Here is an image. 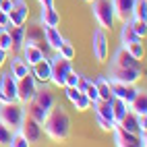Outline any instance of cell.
I'll return each mask as SVG.
<instances>
[{
    "mask_svg": "<svg viewBox=\"0 0 147 147\" xmlns=\"http://www.w3.org/2000/svg\"><path fill=\"white\" fill-rule=\"evenodd\" d=\"M71 116L62 106L54 104V108L50 110V114L46 116V120L42 124V129L46 133V137H50L52 141H66L71 137Z\"/></svg>",
    "mask_w": 147,
    "mask_h": 147,
    "instance_id": "cell-1",
    "label": "cell"
},
{
    "mask_svg": "<svg viewBox=\"0 0 147 147\" xmlns=\"http://www.w3.org/2000/svg\"><path fill=\"white\" fill-rule=\"evenodd\" d=\"M25 104L21 102H6L0 104V122H4L11 131L21 129V124L25 120Z\"/></svg>",
    "mask_w": 147,
    "mask_h": 147,
    "instance_id": "cell-2",
    "label": "cell"
},
{
    "mask_svg": "<svg viewBox=\"0 0 147 147\" xmlns=\"http://www.w3.org/2000/svg\"><path fill=\"white\" fill-rule=\"evenodd\" d=\"M91 15L95 19L97 27H102L104 31H110L114 27V11H112V2L110 0H93L91 2Z\"/></svg>",
    "mask_w": 147,
    "mask_h": 147,
    "instance_id": "cell-3",
    "label": "cell"
},
{
    "mask_svg": "<svg viewBox=\"0 0 147 147\" xmlns=\"http://www.w3.org/2000/svg\"><path fill=\"white\" fill-rule=\"evenodd\" d=\"M141 68H133V66H114L110 64L108 68V79L116 81V83H126V85H137L141 79Z\"/></svg>",
    "mask_w": 147,
    "mask_h": 147,
    "instance_id": "cell-4",
    "label": "cell"
},
{
    "mask_svg": "<svg viewBox=\"0 0 147 147\" xmlns=\"http://www.w3.org/2000/svg\"><path fill=\"white\" fill-rule=\"evenodd\" d=\"M50 64H52V75H50V83L54 87H64V77L66 73L73 68V60H66V58H62L60 54L56 52V56L50 58Z\"/></svg>",
    "mask_w": 147,
    "mask_h": 147,
    "instance_id": "cell-5",
    "label": "cell"
},
{
    "mask_svg": "<svg viewBox=\"0 0 147 147\" xmlns=\"http://www.w3.org/2000/svg\"><path fill=\"white\" fill-rule=\"evenodd\" d=\"M37 89H40V83L35 81V77L31 75V71H29L25 77L17 79V102L27 104V102L35 95Z\"/></svg>",
    "mask_w": 147,
    "mask_h": 147,
    "instance_id": "cell-6",
    "label": "cell"
},
{
    "mask_svg": "<svg viewBox=\"0 0 147 147\" xmlns=\"http://www.w3.org/2000/svg\"><path fill=\"white\" fill-rule=\"evenodd\" d=\"M91 52H93V58L97 62H106L108 60V54H110V46H108V35L102 27H97L93 31V37H91Z\"/></svg>",
    "mask_w": 147,
    "mask_h": 147,
    "instance_id": "cell-7",
    "label": "cell"
},
{
    "mask_svg": "<svg viewBox=\"0 0 147 147\" xmlns=\"http://www.w3.org/2000/svg\"><path fill=\"white\" fill-rule=\"evenodd\" d=\"M29 19V6L25 0H13V6L8 11V23L13 27H21Z\"/></svg>",
    "mask_w": 147,
    "mask_h": 147,
    "instance_id": "cell-8",
    "label": "cell"
},
{
    "mask_svg": "<svg viewBox=\"0 0 147 147\" xmlns=\"http://www.w3.org/2000/svg\"><path fill=\"white\" fill-rule=\"evenodd\" d=\"M21 133L27 137V141L29 145H33V143H40L42 141V137H44V129H42V124L33 120L29 114H25V120L21 124Z\"/></svg>",
    "mask_w": 147,
    "mask_h": 147,
    "instance_id": "cell-9",
    "label": "cell"
},
{
    "mask_svg": "<svg viewBox=\"0 0 147 147\" xmlns=\"http://www.w3.org/2000/svg\"><path fill=\"white\" fill-rule=\"evenodd\" d=\"M110 89H112V97H118V100L131 104L133 97L137 95V91H139V87H137V85H126V83L110 81Z\"/></svg>",
    "mask_w": 147,
    "mask_h": 147,
    "instance_id": "cell-10",
    "label": "cell"
},
{
    "mask_svg": "<svg viewBox=\"0 0 147 147\" xmlns=\"http://www.w3.org/2000/svg\"><path fill=\"white\" fill-rule=\"evenodd\" d=\"M31 75L35 77V81L40 85H48L50 83V75H52V64H50V58H42L40 62H35L31 66Z\"/></svg>",
    "mask_w": 147,
    "mask_h": 147,
    "instance_id": "cell-11",
    "label": "cell"
},
{
    "mask_svg": "<svg viewBox=\"0 0 147 147\" xmlns=\"http://www.w3.org/2000/svg\"><path fill=\"white\" fill-rule=\"evenodd\" d=\"M112 133H114V145L116 147H133V145L139 147V137H137L135 133L124 131L122 126H118V124H114Z\"/></svg>",
    "mask_w": 147,
    "mask_h": 147,
    "instance_id": "cell-12",
    "label": "cell"
},
{
    "mask_svg": "<svg viewBox=\"0 0 147 147\" xmlns=\"http://www.w3.org/2000/svg\"><path fill=\"white\" fill-rule=\"evenodd\" d=\"M110 64H114V66H133V68H141V60L133 58L124 46H120L118 50L114 52V56H112V62H110Z\"/></svg>",
    "mask_w": 147,
    "mask_h": 147,
    "instance_id": "cell-13",
    "label": "cell"
},
{
    "mask_svg": "<svg viewBox=\"0 0 147 147\" xmlns=\"http://www.w3.org/2000/svg\"><path fill=\"white\" fill-rule=\"evenodd\" d=\"M110 2H112L114 19H118V21H129V19H131V13H133L135 0H110Z\"/></svg>",
    "mask_w": 147,
    "mask_h": 147,
    "instance_id": "cell-14",
    "label": "cell"
},
{
    "mask_svg": "<svg viewBox=\"0 0 147 147\" xmlns=\"http://www.w3.org/2000/svg\"><path fill=\"white\" fill-rule=\"evenodd\" d=\"M0 91H2L11 102H17V79L11 75V71L0 75Z\"/></svg>",
    "mask_w": 147,
    "mask_h": 147,
    "instance_id": "cell-15",
    "label": "cell"
},
{
    "mask_svg": "<svg viewBox=\"0 0 147 147\" xmlns=\"http://www.w3.org/2000/svg\"><path fill=\"white\" fill-rule=\"evenodd\" d=\"M19 54L23 56V60H25L29 66H33L35 62H40L42 58L46 56V54H44V48L35 46V44H25V46H23V50L19 52Z\"/></svg>",
    "mask_w": 147,
    "mask_h": 147,
    "instance_id": "cell-16",
    "label": "cell"
},
{
    "mask_svg": "<svg viewBox=\"0 0 147 147\" xmlns=\"http://www.w3.org/2000/svg\"><path fill=\"white\" fill-rule=\"evenodd\" d=\"M44 42L52 52H58V48L62 46L64 37H62L60 31H58V27H44Z\"/></svg>",
    "mask_w": 147,
    "mask_h": 147,
    "instance_id": "cell-17",
    "label": "cell"
},
{
    "mask_svg": "<svg viewBox=\"0 0 147 147\" xmlns=\"http://www.w3.org/2000/svg\"><path fill=\"white\" fill-rule=\"evenodd\" d=\"M40 23L44 27H58V25H60V13L56 11V6H42Z\"/></svg>",
    "mask_w": 147,
    "mask_h": 147,
    "instance_id": "cell-18",
    "label": "cell"
},
{
    "mask_svg": "<svg viewBox=\"0 0 147 147\" xmlns=\"http://www.w3.org/2000/svg\"><path fill=\"white\" fill-rule=\"evenodd\" d=\"M25 44H35V46H40L46 44L44 42V25L42 23H33V25H29L25 29Z\"/></svg>",
    "mask_w": 147,
    "mask_h": 147,
    "instance_id": "cell-19",
    "label": "cell"
},
{
    "mask_svg": "<svg viewBox=\"0 0 147 147\" xmlns=\"http://www.w3.org/2000/svg\"><path fill=\"white\" fill-rule=\"evenodd\" d=\"M29 71H31V66H29L21 54H17L11 58V75L15 77V79H21V77H25Z\"/></svg>",
    "mask_w": 147,
    "mask_h": 147,
    "instance_id": "cell-20",
    "label": "cell"
},
{
    "mask_svg": "<svg viewBox=\"0 0 147 147\" xmlns=\"http://www.w3.org/2000/svg\"><path fill=\"white\" fill-rule=\"evenodd\" d=\"M8 31H11V44H13L11 50L15 54H19L23 50V46H25V27L23 25L21 27H11Z\"/></svg>",
    "mask_w": 147,
    "mask_h": 147,
    "instance_id": "cell-21",
    "label": "cell"
},
{
    "mask_svg": "<svg viewBox=\"0 0 147 147\" xmlns=\"http://www.w3.org/2000/svg\"><path fill=\"white\" fill-rule=\"evenodd\" d=\"M129 110L135 112V114H147V95H145V89L137 91V95L133 97V102L129 104Z\"/></svg>",
    "mask_w": 147,
    "mask_h": 147,
    "instance_id": "cell-22",
    "label": "cell"
},
{
    "mask_svg": "<svg viewBox=\"0 0 147 147\" xmlns=\"http://www.w3.org/2000/svg\"><path fill=\"white\" fill-rule=\"evenodd\" d=\"M141 37L133 31V27L129 21H122V29H120V46H129L133 42H139Z\"/></svg>",
    "mask_w": 147,
    "mask_h": 147,
    "instance_id": "cell-23",
    "label": "cell"
},
{
    "mask_svg": "<svg viewBox=\"0 0 147 147\" xmlns=\"http://www.w3.org/2000/svg\"><path fill=\"white\" fill-rule=\"evenodd\" d=\"M95 87L100 100H112V89H110V79L108 77H95Z\"/></svg>",
    "mask_w": 147,
    "mask_h": 147,
    "instance_id": "cell-24",
    "label": "cell"
},
{
    "mask_svg": "<svg viewBox=\"0 0 147 147\" xmlns=\"http://www.w3.org/2000/svg\"><path fill=\"white\" fill-rule=\"evenodd\" d=\"M116 124L122 126V129H124V131H129V133H135V135L141 131V129H139V124H137V114L131 112V110L126 112V114L122 116V120H120V122H116Z\"/></svg>",
    "mask_w": 147,
    "mask_h": 147,
    "instance_id": "cell-25",
    "label": "cell"
},
{
    "mask_svg": "<svg viewBox=\"0 0 147 147\" xmlns=\"http://www.w3.org/2000/svg\"><path fill=\"white\" fill-rule=\"evenodd\" d=\"M110 104H112V112H114V122H120L122 116L129 112V104L122 102V100H118V97H112Z\"/></svg>",
    "mask_w": 147,
    "mask_h": 147,
    "instance_id": "cell-26",
    "label": "cell"
},
{
    "mask_svg": "<svg viewBox=\"0 0 147 147\" xmlns=\"http://www.w3.org/2000/svg\"><path fill=\"white\" fill-rule=\"evenodd\" d=\"M131 17L133 19H141V21H147V0H135Z\"/></svg>",
    "mask_w": 147,
    "mask_h": 147,
    "instance_id": "cell-27",
    "label": "cell"
},
{
    "mask_svg": "<svg viewBox=\"0 0 147 147\" xmlns=\"http://www.w3.org/2000/svg\"><path fill=\"white\" fill-rule=\"evenodd\" d=\"M124 48L129 50V54H131L133 58H137V60H143V54H145V48H143V40H139V42H133V44L124 46Z\"/></svg>",
    "mask_w": 147,
    "mask_h": 147,
    "instance_id": "cell-28",
    "label": "cell"
},
{
    "mask_svg": "<svg viewBox=\"0 0 147 147\" xmlns=\"http://www.w3.org/2000/svg\"><path fill=\"white\" fill-rule=\"evenodd\" d=\"M129 23L133 27V31L141 37V40H145V35H147V21H141V19H129Z\"/></svg>",
    "mask_w": 147,
    "mask_h": 147,
    "instance_id": "cell-29",
    "label": "cell"
},
{
    "mask_svg": "<svg viewBox=\"0 0 147 147\" xmlns=\"http://www.w3.org/2000/svg\"><path fill=\"white\" fill-rule=\"evenodd\" d=\"M11 147H29V141H27V137L21 133V129L13 131V137H11Z\"/></svg>",
    "mask_w": 147,
    "mask_h": 147,
    "instance_id": "cell-30",
    "label": "cell"
},
{
    "mask_svg": "<svg viewBox=\"0 0 147 147\" xmlns=\"http://www.w3.org/2000/svg\"><path fill=\"white\" fill-rule=\"evenodd\" d=\"M58 54H60L62 58H66V60H73V58L77 56V52H75V46L71 44V42H62V46L58 48Z\"/></svg>",
    "mask_w": 147,
    "mask_h": 147,
    "instance_id": "cell-31",
    "label": "cell"
},
{
    "mask_svg": "<svg viewBox=\"0 0 147 147\" xmlns=\"http://www.w3.org/2000/svg\"><path fill=\"white\" fill-rule=\"evenodd\" d=\"M73 106H75V110H79V112H87V110H91V100H89L85 93H81V95L73 102Z\"/></svg>",
    "mask_w": 147,
    "mask_h": 147,
    "instance_id": "cell-32",
    "label": "cell"
},
{
    "mask_svg": "<svg viewBox=\"0 0 147 147\" xmlns=\"http://www.w3.org/2000/svg\"><path fill=\"white\" fill-rule=\"evenodd\" d=\"M0 48H2L4 52H11V48H13V44H11V31H8L6 27H0Z\"/></svg>",
    "mask_w": 147,
    "mask_h": 147,
    "instance_id": "cell-33",
    "label": "cell"
},
{
    "mask_svg": "<svg viewBox=\"0 0 147 147\" xmlns=\"http://www.w3.org/2000/svg\"><path fill=\"white\" fill-rule=\"evenodd\" d=\"M11 137H13V131L8 129L4 122H0V145H8L11 147Z\"/></svg>",
    "mask_w": 147,
    "mask_h": 147,
    "instance_id": "cell-34",
    "label": "cell"
},
{
    "mask_svg": "<svg viewBox=\"0 0 147 147\" xmlns=\"http://www.w3.org/2000/svg\"><path fill=\"white\" fill-rule=\"evenodd\" d=\"M79 73L75 71V68H71V71L66 73V77H64V87H77V83H79Z\"/></svg>",
    "mask_w": 147,
    "mask_h": 147,
    "instance_id": "cell-35",
    "label": "cell"
},
{
    "mask_svg": "<svg viewBox=\"0 0 147 147\" xmlns=\"http://www.w3.org/2000/svg\"><path fill=\"white\" fill-rule=\"evenodd\" d=\"M87 97H89V100H91V104H95V102H100V95H97V87H95V83L91 81L89 85H87V89L83 91Z\"/></svg>",
    "mask_w": 147,
    "mask_h": 147,
    "instance_id": "cell-36",
    "label": "cell"
},
{
    "mask_svg": "<svg viewBox=\"0 0 147 147\" xmlns=\"http://www.w3.org/2000/svg\"><path fill=\"white\" fill-rule=\"evenodd\" d=\"M95 116V122H97V126H100L102 131H106V133H110L112 129H114V122H110V120H106V118H102V116H97V114H93Z\"/></svg>",
    "mask_w": 147,
    "mask_h": 147,
    "instance_id": "cell-37",
    "label": "cell"
},
{
    "mask_svg": "<svg viewBox=\"0 0 147 147\" xmlns=\"http://www.w3.org/2000/svg\"><path fill=\"white\" fill-rule=\"evenodd\" d=\"M62 89H64V95H66V100L71 102V104H73V102L77 100V97L81 95V91L77 89V87H62Z\"/></svg>",
    "mask_w": 147,
    "mask_h": 147,
    "instance_id": "cell-38",
    "label": "cell"
},
{
    "mask_svg": "<svg viewBox=\"0 0 147 147\" xmlns=\"http://www.w3.org/2000/svg\"><path fill=\"white\" fill-rule=\"evenodd\" d=\"M89 83H91V79H87V77H83V75H81V77H79V83H77V89L83 93V91L87 89V85H89Z\"/></svg>",
    "mask_w": 147,
    "mask_h": 147,
    "instance_id": "cell-39",
    "label": "cell"
},
{
    "mask_svg": "<svg viewBox=\"0 0 147 147\" xmlns=\"http://www.w3.org/2000/svg\"><path fill=\"white\" fill-rule=\"evenodd\" d=\"M0 27H6V29L13 27L11 23H8V13H4V11H0Z\"/></svg>",
    "mask_w": 147,
    "mask_h": 147,
    "instance_id": "cell-40",
    "label": "cell"
},
{
    "mask_svg": "<svg viewBox=\"0 0 147 147\" xmlns=\"http://www.w3.org/2000/svg\"><path fill=\"white\" fill-rule=\"evenodd\" d=\"M11 6H13V0H0V11L8 13V11H11Z\"/></svg>",
    "mask_w": 147,
    "mask_h": 147,
    "instance_id": "cell-41",
    "label": "cell"
},
{
    "mask_svg": "<svg viewBox=\"0 0 147 147\" xmlns=\"http://www.w3.org/2000/svg\"><path fill=\"white\" fill-rule=\"evenodd\" d=\"M6 58H8V52H4L2 48H0V68L4 66V62H6Z\"/></svg>",
    "mask_w": 147,
    "mask_h": 147,
    "instance_id": "cell-42",
    "label": "cell"
},
{
    "mask_svg": "<svg viewBox=\"0 0 147 147\" xmlns=\"http://www.w3.org/2000/svg\"><path fill=\"white\" fill-rule=\"evenodd\" d=\"M40 6H54V0H37Z\"/></svg>",
    "mask_w": 147,
    "mask_h": 147,
    "instance_id": "cell-43",
    "label": "cell"
},
{
    "mask_svg": "<svg viewBox=\"0 0 147 147\" xmlns=\"http://www.w3.org/2000/svg\"><path fill=\"white\" fill-rule=\"evenodd\" d=\"M85 2H93V0H85Z\"/></svg>",
    "mask_w": 147,
    "mask_h": 147,
    "instance_id": "cell-44",
    "label": "cell"
}]
</instances>
